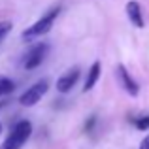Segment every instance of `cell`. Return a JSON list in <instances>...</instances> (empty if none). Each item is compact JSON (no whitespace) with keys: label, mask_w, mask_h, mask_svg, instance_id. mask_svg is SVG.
Segmentation results:
<instances>
[{"label":"cell","mask_w":149,"mask_h":149,"mask_svg":"<svg viewBox=\"0 0 149 149\" xmlns=\"http://www.w3.org/2000/svg\"><path fill=\"white\" fill-rule=\"evenodd\" d=\"M115 74H117V81H119V85L128 93V95H130V96H138L140 95V85H138V81L130 76V72L125 68V64H117Z\"/></svg>","instance_id":"5"},{"label":"cell","mask_w":149,"mask_h":149,"mask_svg":"<svg viewBox=\"0 0 149 149\" xmlns=\"http://www.w3.org/2000/svg\"><path fill=\"white\" fill-rule=\"evenodd\" d=\"M32 134V123L26 119H21L11 127L8 138L4 140V143L0 146V149H21L26 143V140Z\"/></svg>","instance_id":"2"},{"label":"cell","mask_w":149,"mask_h":149,"mask_svg":"<svg viewBox=\"0 0 149 149\" xmlns=\"http://www.w3.org/2000/svg\"><path fill=\"white\" fill-rule=\"evenodd\" d=\"M47 53H49V44H45V42H40V44L32 45V47L29 49V53L25 55L23 68H25V70H34V68H38V66H40L42 62L45 61Z\"/></svg>","instance_id":"3"},{"label":"cell","mask_w":149,"mask_h":149,"mask_svg":"<svg viewBox=\"0 0 149 149\" xmlns=\"http://www.w3.org/2000/svg\"><path fill=\"white\" fill-rule=\"evenodd\" d=\"M100 72H102V64H100L98 61L93 62L91 68H89V72H87V77H85L83 93H89V91H91V89L96 85V81H98V77H100Z\"/></svg>","instance_id":"8"},{"label":"cell","mask_w":149,"mask_h":149,"mask_svg":"<svg viewBox=\"0 0 149 149\" xmlns=\"http://www.w3.org/2000/svg\"><path fill=\"white\" fill-rule=\"evenodd\" d=\"M125 10H127L128 21H130L136 29H143V26H146V21H143V13H142V6H140V2L130 0V2H127V8H125Z\"/></svg>","instance_id":"7"},{"label":"cell","mask_w":149,"mask_h":149,"mask_svg":"<svg viewBox=\"0 0 149 149\" xmlns=\"http://www.w3.org/2000/svg\"><path fill=\"white\" fill-rule=\"evenodd\" d=\"M47 89H49V83H47L45 79L36 81V83L30 85V87L26 89V91L23 93L21 96H19V104H21V106H26V108L38 104V102L42 100V96L47 93Z\"/></svg>","instance_id":"4"},{"label":"cell","mask_w":149,"mask_h":149,"mask_svg":"<svg viewBox=\"0 0 149 149\" xmlns=\"http://www.w3.org/2000/svg\"><path fill=\"white\" fill-rule=\"evenodd\" d=\"M8 104H10V100H6V98H4V100H0V109H2V108H6Z\"/></svg>","instance_id":"14"},{"label":"cell","mask_w":149,"mask_h":149,"mask_svg":"<svg viewBox=\"0 0 149 149\" xmlns=\"http://www.w3.org/2000/svg\"><path fill=\"white\" fill-rule=\"evenodd\" d=\"M138 149H149V134L142 140V142H140V147Z\"/></svg>","instance_id":"13"},{"label":"cell","mask_w":149,"mask_h":149,"mask_svg":"<svg viewBox=\"0 0 149 149\" xmlns=\"http://www.w3.org/2000/svg\"><path fill=\"white\" fill-rule=\"evenodd\" d=\"M134 127L138 130H147L149 128V115H142V117H134Z\"/></svg>","instance_id":"10"},{"label":"cell","mask_w":149,"mask_h":149,"mask_svg":"<svg viewBox=\"0 0 149 149\" xmlns=\"http://www.w3.org/2000/svg\"><path fill=\"white\" fill-rule=\"evenodd\" d=\"M11 29H13V25H11L10 21H2V23H0V42L11 32Z\"/></svg>","instance_id":"11"},{"label":"cell","mask_w":149,"mask_h":149,"mask_svg":"<svg viewBox=\"0 0 149 149\" xmlns=\"http://www.w3.org/2000/svg\"><path fill=\"white\" fill-rule=\"evenodd\" d=\"M13 91H15L13 79H10V77H6V76H0V98L11 95Z\"/></svg>","instance_id":"9"},{"label":"cell","mask_w":149,"mask_h":149,"mask_svg":"<svg viewBox=\"0 0 149 149\" xmlns=\"http://www.w3.org/2000/svg\"><path fill=\"white\" fill-rule=\"evenodd\" d=\"M61 15V6H53L38 19L36 23H32L30 26H26V30H23L21 38L23 40H34V38H40L44 34H47L53 26V23L57 21V17Z\"/></svg>","instance_id":"1"},{"label":"cell","mask_w":149,"mask_h":149,"mask_svg":"<svg viewBox=\"0 0 149 149\" xmlns=\"http://www.w3.org/2000/svg\"><path fill=\"white\" fill-rule=\"evenodd\" d=\"M0 134H2V123H0Z\"/></svg>","instance_id":"15"},{"label":"cell","mask_w":149,"mask_h":149,"mask_svg":"<svg viewBox=\"0 0 149 149\" xmlns=\"http://www.w3.org/2000/svg\"><path fill=\"white\" fill-rule=\"evenodd\" d=\"M77 79H79V68L74 66V68H70L68 72H64L57 79V91L62 93V95H64V93H70L72 87L77 83Z\"/></svg>","instance_id":"6"},{"label":"cell","mask_w":149,"mask_h":149,"mask_svg":"<svg viewBox=\"0 0 149 149\" xmlns=\"http://www.w3.org/2000/svg\"><path fill=\"white\" fill-rule=\"evenodd\" d=\"M95 125H96V117H95V115H91V117H89V121L85 123V132H91Z\"/></svg>","instance_id":"12"}]
</instances>
